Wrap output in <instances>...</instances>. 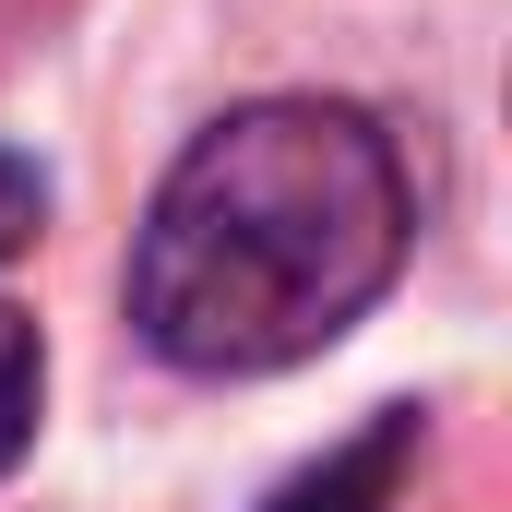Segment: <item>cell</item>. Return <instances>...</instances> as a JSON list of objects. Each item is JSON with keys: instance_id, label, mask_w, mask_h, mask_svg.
Wrapping results in <instances>:
<instances>
[{"instance_id": "1", "label": "cell", "mask_w": 512, "mask_h": 512, "mask_svg": "<svg viewBox=\"0 0 512 512\" xmlns=\"http://www.w3.org/2000/svg\"><path fill=\"white\" fill-rule=\"evenodd\" d=\"M405 262V167L334 96H262L191 131L143 239L131 322L203 382H251L334 346Z\"/></svg>"}, {"instance_id": "2", "label": "cell", "mask_w": 512, "mask_h": 512, "mask_svg": "<svg viewBox=\"0 0 512 512\" xmlns=\"http://www.w3.org/2000/svg\"><path fill=\"white\" fill-rule=\"evenodd\" d=\"M405 465H417V417H370L346 453H322L310 477H286L262 512H382L405 489Z\"/></svg>"}, {"instance_id": "3", "label": "cell", "mask_w": 512, "mask_h": 512, "mask_svg": "<svg viewBox=\"0 0 512 512\" xmlns=\"http://www.w3.org/2000/svg\"><path fill=\"white\" fill-rule=\"evenodd\" d=\"M36 393H48V346H36V322L0 298V477H12V453L36 441Z\"/></svg>"}, {"instance_id": "4", "label": "cell", "mask_w": 512, "mask_h": 512, "mask_svg": "<svg viewBox=\"0 0 512 512\" xmlns=\"http://www.w3.org/2000/svg\"><path fill=\"white\" fill-rule=\"evenodd\" d=\"M36 215H48V179H36V167H24V155L0 143V262L36 239Z\"/></svg>"}]
</instances>
